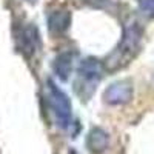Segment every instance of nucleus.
I'll list each match as a JSON object with an SVG mask.
<instances>
[{
	"instance_id": "4",
	"label": "nucleus",
	"mask_w": 154,
	"mask_h": 154,
	"mask_svg": "<svg viewBox=\"0 0 154 154\" xmlns=\"http://www.w3.org/2000/svg\"><path fill=\"white\" fill-rule=\"evenodd\" d=\"M103 68H105V65L100 60H97L94 57H86V59H83L79 63L77 71H79V75L85 82L94 83L102 77V74H103Z\"/></svg>"
},
{
	"instance_id": "7",
	"label": "nucleus",
	"mask_w": 154,
	"mask_h": 154,
	"mask_svg": "<svg viewBox=\"0 0 154 154\" xmlns=\"http://www.w3.org/2000/svg\"><path fill=\"white\" fill-rule=\"evenodd\" d=\"M69 23H71V14L65 9H57L49 12L48 16V28L51 32H65L69 28Z\"/></svg>"
},
{
	"instance_id": "6",
	"label": "nucleus",
	"mask_w": 154,
	"mask_h": 154,
	"mask_svg": "<svg viewBox=\"0 0 154 154\" xmlns=\"http://www.w3.org/2000/svg\"><path fill=\"white\" fill-rule=\"evenodd\" d=\"M19 45H20V51L25 56H31L35 51L38 45V32L34 25H28V26H25L20 31Z\"/></svg>"
},
{
	"instance_id": "1",
	"label": "nucleus",
	"mask_w": 154,
	"mask_h": 154,
	"mask_svg": "<svg viewBox=\"0 0 154 154\" xmlns=\"http://www.w3.org/2000/svg\"><path fill=\"white\" fill-rule=\"evenodd\" d=\"M140 40H142V26L139 25V22L137 20L126 22L123 26L120 43L106 57L105 68L108 71H116L128 65L134 59V56L139 53Z\"/></svg>"
},
{
	"instance_id": "2",
	"label": "nucleus",
	"mask_w": 154,
	"mask_h": 154,
	"mask_svg": "<svg viewBox=\"0 0 154 154\" xmlns=\"http://www.w3.org/2000/svg\"><path fill=\"white\" fill-rule=\"evenodd\" d=\"M48 93H49V103L54 111L57 123L63 130H68L72 125V106L71 100L62 89L53 82L48 80Z\"/></svg>"
},
{
	"instance_id": "5",
	"label": "nucleus",
	"mask_w": 154,
	"mask_h": 154,
	"mask_svg": "<svg viewBox=\"0 0 154 154\" xmlns=\"http://www.w3.org/2000/svg\"><path fill=\"white\" fill-rule=\"evenodd\" d=\"M109 142H111L109 134L99 126L91 128L88 133V137H86V146L94 154H100V152L106 151L108 146H109Z\"/></svg>"
},
{
	"instance_id": "9",
	"label": "nucleus",
	"mask_w": 154,
	"mask_h": 154,
	"mask_svg": "<svg viewBox=\"0 0 154 154\" xmlns=\"http://www.w3.org/2000/svg\"><path fill=\"white\" fill-rule=\"evenodd\" d=\"M139 9L146 17H154V0H139Z\"/></svg>"
},
{
	"instance_id": "12",
	"label": "nucleus",
	"mask_w": 154,
	"mask_h": 154,
	"mask_svg": "<svg viewBox=\"0 0 154 154\" xmlns=\"http://www.w3.org/2000/svg\"><path fill=\"white\" fill-rule=\"evenodd\" d=\"M69 154H77V152H75V151H71V152H69Z\"/></svg>"
},
{
	"instance_id": "3",
	"label": "nucleus",
	"mask_w": 154,
	"mask_h": 154,
	"mask_svg": "<svg viewBox=\"0 0 154 154\" xmlns=\"http://www.w3.org/2000/svg\"><path fill=\"white\" fill-rule=\"evenodd\" d=\"M133 97V83L130 80H117L111 83L103 93V99L108 105H123Z\"/></svg>"
},
{
	"instance_id": "11",
	"label": "nucleus",
	"mask_w": 154,
	"mask_h": 154,
	"mask_svg": "<svg viewBox=\"0 0 154 154\" xmlns=\"http://www.w3.org/2000/svg\"><path fill=\"white\" fill-rule=\"evenodd\" d=\"M28 2H32V3H35V2H37V0H28Z\"/></svg>"
},
{
	"instance_id": "8",
	"label": "nucleus",
	"mask_w": 154,
	"mask_h": 154,
	"mask_svg": "<svg viewBox=\"0 0 154 154\" xmlns=\"http://www.w3.org/2000/svg\"><path fill=\"white\" fill-rule=\"evenodd\" d=\"M54 74L59 77L62 82H66L72 71V54L71 53H62L54 59L53 65Z\"/></svg>"
},
{
	"instance_id": "10",
	"label": "nucleus",
	"mask_w": 154,
	"mask_h": 154,
	"mask_svg": "<svg viewBox=\"0 0 154 154\" xmlns=\"http://www.w3.org/2000/svg\"><path fill=\"white\" fill-rule=\"evenodd\" d=\"M89 5H93L96 8H105L106 3H109V0H86Z\"/></svg>"
}]
</instances>
